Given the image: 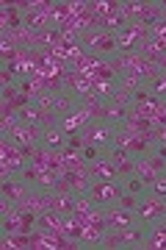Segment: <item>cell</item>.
Listing matches in <instances>:
<instances>
[{"label":"cell","instance_id":"d6986e66","mask_svg":"<svg viewBox=\"0 0 166 250\" xmlns=\"http://www.w3.org/2000/svg\"><path fill=\"white\" fill-rule=\"evenodd\" d=\"M139 203H141V195H133V192H122V195L116 197V206H122L128 211H136Z\"/></svg>","mask_w":166,"mask_h":250},{"label":"cell","instance_id":"f1b7e54d","mask_svg":"<svg viewBox=\"0 0 166 250\" xmlns=\"http://www.w3.org/2000/svg\"><path fill=\"white\" fill-rule=\"evenodd\" d=\"M164 225H166V220H164Z\"/></svg>","mask_w":166,"mask_h":250},{"label":"cell","instance_id":"8fae6325","mask_svg":"<svg viewBox=\"0 0 166 250\" xmlns=\"http://www.w3.org/2000/svg\"><path fill=\"white\" fill-rule=\"evenodd\" d=\"M128 117H130V106L125 108V106H108V103H105L100 120H103V123H108L111 128H122V125L128 123Z\"/></svg>","mask_w":166,"mask_h":250},{"label":"cell","instance_id":"9c48e42d","mask_svg":"<svg viewBox=\"0 0 166 250\" xmlns=\"http://www.w3.org/2000/svg\"><path fill=\"white\" fill-rule=\"evenodd\" d=\"M86 170H89V175H92V181H122L116 164L108 159V156H103V159L94 161V164H89Z\"/></svg>","mask_w":166,"mask_h":250},{"label":"cell","instance_id":"603a6c76","mask_svg":"<svg viewBox=\"0 0 166 250\" xmlns=\"http://www.w3.org/2000/svg\"><path fill=\"white\" fill-rule=\"evenodd\" d=\"M42 172H44V170H39V167H34V164L28 161L25 167H22V172H19V178L25 181V184H31V187H34V184H36V178H39Z\"/></svg>","mask_w":166,"mask_h":250},{"label":"cell","instance_id":"e0dca14e","mask_svg":"<svg viewBox=\"0 0 166 250\" xmlns=\"http://www.w3.org/2000/svg\"><path fill=\"white\" fill-rule=\"evenodd\" d=\"M147 89L155 95V98H161V100H166V72H158L155 78L147 83Z\"/></svg>","mask_w":166,"mask_h":250},{"label":"cell","instance_id":"52a82bcc","mask_svg":"<svg viewBox=\"0 0 166 250\" xmlns=\"http://www.w3.org/2000/svg\"><path fill=\"white\" fill-rule=\"evenodd\" d=\"M122 233V250H141V248H147V233H149V225L144 223H133L128 225Z\"/></svg>","mask_w":166,"mask_h":250},{"label":"cell","instance_id":"7c38bea8","mask_svg":"<svg viewBox=\"0 0 166 250\" xmlns=\"http://www.w3.org/2000/svg\"><path fill=\"white\" fill-rule=\"evenodd\" d=\"M75 208H78V195H53V203H50V211L61 217H72L75 214Z\"/></svg>","mask_w":166,"mask_h":250},{"label":"cell","instance_id":"4316f807","mask_svg":"<svg viewBox=\"0 0 166 250\" xmlns=\"http://www.w3.org/2000/svg\"><path fill=\"white\" fill-rule=\"evenodd\" d=\"M152 153H155V156H161V159H166V139H164V142L152 145Z\"/></svg>","mask_w":166,"mask_h":250},{"label":"cell","instance_id":"ba28073f","mask_svg":"<svg viewBox=\"0 0 166 250\" xmlns=\"http://www.w3.org/2000/svg\"><path fill=\"white\" fill-rule=\"evenodd\" d=\"M0 22H3V28L0 31H19V28H25V14L19 11L17 3H3L0 6Z\"/></svg>","mask_w":166,"mask_h":250},{"label":"cell","instance_id":"ffe728a7","mask_svg":"<svg viewBox=\"0 0 166 250\" xmlns=\"http://www.w3.org/2000/svg\"><path fill=\"white\" fill-rule=\"evenodd\" d=\"M122 187H125V192H133V195H144V192H147V184H144L139 175H130V178H125V181H122Z\"/></svg>","mask_w":166,"mask_h":250},{"label":"cell","instance_id":"d4e9b609","mask_svg":"<svg viewBox=\"0 0 166 250\" xmlns=\"http://www.w3.org/2000/svg\"><path fill=\"white\" fill-rule=\"evenodd\" d=\"M83 145H86V139H83V134H78V136H70V139H67V147H70V150H75V153H80V147H83Z\"/></svg>","mask_w":166,"mask_h":250},{"label":"cell","instance_id":"30bf717a","mask_svg":"<svg viewBox=\"0 0 166 250\" xmlns=\"http://www.w3.org/2000/svg\"><path fill=\"white\" fill-rule=\"evenodd\" d=\"M67 139L70 136L64 134L61 128L55 125V128H44V134H42V142H39V147H44V150H53V153H58L67 147Z\"/></svg>","mask_w":166,"mask_h":250},{"label":"cell","instance_id":"277c9868","mask_svg":"<svg viewBox=\"0 0 166 250\" xmlns=\"http://www.w3.org/2000/svg\"><path fill=\"white\" fill-rule=\"evenodd\" d=\"M114 136H116V128H111V125L103 123V120H92V123L83 128V139H86L89 145L103 147V150H108V147L114 145Z\"/></svg>","mask_w":166,"mask_h":250},{"label":"cell","instance_id":"83f0119b","mask_svg":"<svg viewBox=\"0 0 166 250\" xmlns=\"http://www.w3.org/2000/svg\"><path fill=\"white\" fill-rule=\"evenodd\" d=\"M161 3H164V17H166V0H161Z\"/></svg>","mask_w":166,"mask_h":250},{"label":"cell","instance_id":"5bb4252c","mask_svg":"<svg viewBox=\"0 0 166 250\" xmlns=\"http://www.w3.org/2000/svg\"><path fill=\"white\" fill-rule=\"evenodd\" d=\"M136 175H139V178L147 184V189H149V184H152V181H155L161 172H158L155 167L147 161V156H139V159H136Z\"/></svg>","mask_w":166,"mask_h":250},{"label":"cell","instance_id":"8992f818","mask_svg":"<svg viewBox=\"0 0 166 250\" xmlns=\"http://www.w3.org/2000/svg\"><path fill=\"white\" fill-rule=\"evenodd\" d=\"M105 223H108V231H125L128 225L139 223V214L136 211H128L122 206H111V208H103Z\"/></svg>","mask_w":166,"mask_h":250},{"label":"cell","instance_id":"2e32d148","mask_svg":"<svg viewBox=\"0 0 166 250\" xmlns=\"http://www.w3.org/2000/svg\"><path fill=\"white\" fill-rule=\"evenodd\" d=\"M100 250H122V233L119 231H105L103 242H100Z\"/></svg>","mask_w":166,"mask_h":250},{"label":"cell","instance_id":"5b68a950","mask_svg":"<svg viewBox=\"0 0 166 250\" xmlns=\"http://www.w3.org/2000/svg\"><path fill=\"white\" fill-rule=\"evenodd\" d=\"M31 189L34 187L25 184L19 175H14V178H3V184H0V197H6V200H11L14 206H19L28 195H31Z\"/></svg>","mask_w":166,"mask_h":250},{"label":"cell","instance_id":"ac0fdd59","mask_svg":"<svg viewBox=\"0 0 166 250\" xmlns=\"http://www.w3.org/2000/svg\"><path fill=\"white\" fill-rule=\"evenodd\" d=\"M80 156H83V161H86V164H94V161H100L105 156V150L103 147H97V145H83V147H80Z\"/></svg>","mask_w":166,"mask_h":250},{"label":"cell","instance_id":"cb8c5ba5","mask_svg":"<svg viewBox=\"0 0 166 250\" xmlns=\"http://www.w3.org/2000/svg\"><path fill=\"white\" fill-rule=\"evenodd\" d=\"M116 86H122V89H128V92H136L141 86L136 78H130V75H119V81H116Z\"/></svg>","mask_w":166,"mask_h":250},{"label":"cell","instance_id":"3957f363","mask_svg":"<svg viewBox=\"0 0 166 250\" xmlns=\"http://www.w3.org/2000/svg\"><path fill=\"white\" fill-rule=\"evenodd\" d=\"M136 214H139V223H144V225L161 223V220H166V200H161V197L144 192L139 208H136Z\"/></svg>","mask_w":166,"mask_h":250},{"label":"cell","instance_id":"7a4b0ae2","mask_svg":"<svg viewBox=\"0 0 166 250\" xmlns=\"http://www.w3.org/2000/svg\"><path fill=\"white\" fill-rule=\"evenodd\" d=\"M125 192L122 181H92L89 184V192L86 197L92 200V206L94 208H111V206H116V197Z\"/></svg>","mask_w":166,"mask_h":250},{"label":"cell","instance_id":"4fadbf2b","mask_svg":"<svg viewBox=\"0 0 166 250\" xmlns=\"http://www.w3.org/2000/svg\"><path fill=\"white\" fill-rule=\"evenodd\" d=\"M147 248H152V250H166V225H164V220H161V223H155V225H149Z\"/></svg>","mask_w":166,"mask_h":250},{"label":"cell","instance_id":"6da1fadb","mask_svg":"<svg viewBox=\"0 0 166 250\" xmlns=\"http://www.w3.org/2000/svg\"><path fill=\"white\" fill-rule=\"evenodd\" d=\"M80 45H83V50L92 56H97V59H116L119 56V45H116V34H105V31H100V28H94V31H86V34H80Z\"/></svg>","mask_w":166,"mask_h":250},{"label":"cell","instance_id":"44dd1931","mask_svg":"<svg viewBox=\"0 0 166 250\" xmlns=\"http://www.w3.org/2000/svg\"><path fill=\"white\" fill-rule=\"evenodd\" d=\"M116 170H119V175L125 178H130V175H136V156H128V159L116 161Z\"/></svg>","mask_w":166,"mask_h":250},{"label":"cell","instance_id":"7402d4cb","mask_svg":"<svg viewBox=\"0 0 166 250\" xmlns=\"http://www.w3.org/2000/svg\"><path fill=\"white\" fill-rule=\"evenodd\" d=\"M147 192H149V195H155V197H161V200H166V172H164V175H158V178L149 184Z\"/></svg>","mask_w":166,"mask_h":250},{"label":"cell","instance_id":"484cf974","mask_svg":"<svg viewBox=\"0 0 166 250\" xmlns=\"http://www.w3.org/2000/svg\"><path fill=\"white\" fill-rule=\"evenodd\" d=\"M152 36H155V39H161V42L166 45V17L161 20V22H158L155 28H152Z\"/></svg>","mask_w":166,"mask_h":250},{"label":"cell","instance_id":"9a60e30c","mask_svg":"<svg viewBox=\"0 0 166 250\" xmlns=\"http://www.w3.org/2000/svg\"><path fill=\"white\" fill-rule=\"evenodd\" d=\"M108 106H133V92H128V89H122V86H116L111 95H108V100H105Z\"/></svg>","mask_w":166,"mask_h":250}]
</instances>
